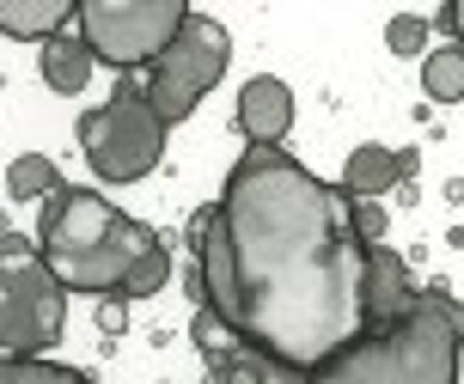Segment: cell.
Here are the masks:
<instances>
[{
  "label": "cell",
  "instance_id": "10",
  "mask_svg": "<svg viewBox=\"0 0 464 384\" xmlns=\"http://www.w3.org/2000/svg\"><path fill=\"white\" fill-rule=\"evenodd\" d=\"M73 24V0H0V31L6 37H31L49 43Z\"/></svg>",
  "mask_w": 464,
  "mask_h": 384
},
{
  "label": "cell",
  "instance_id": "21",
  "mask_svg": "<svg viewBox=\"0 0 464 384\" xmlns=\"http://www.w3.org/2000/svg\"><path fill=\"white\" fill-rule=\"evenodd\" d=\"M446 31V37H459V49H464V0H452V6H440V19H434Z\"/></svg>",
  "mask_w": 464,
  "mask_h": 384
},
{
  "label": "cell",
  "instance_id": "5",
  "mask_svg": "<svg viewBox=\"0 0 464 384\" xmlns=\"http://www.w3.org/2000/svg\"><path fill=\"white\" fill-rule=\"evenodd\" d=\"M189 13L196 6H184V0H86V6H73V24H80V43L92 49V62H111L129 73L153 68Z\"/></svg>",
  "mask_w": 464,
  "mask_h": 384
},
{
  "label": "cell",
  "instance_id": "15",
  "mask_svg": "<svg viewBox=\"0 0 464 384\" xmlns=\"http://www.w3.org/2000/svg\"><path fill=\"white\" fill-rule=\"evenodd\" d=\"M165 281H171V250L153 245L135 269H129V281H122V293H116V299H122V305H129V299H147V293H160Z\"/></svg>",
  "mask_w": 464,
  "mask_h": 384
},
{
  "label": "cell",
  "instance_id": "4",
  "mask_svg": "<svg viewBox=\"0 0 464 384\" xmlns=\"http://www.w3.org/2000/svg\"><path fill=\"white\" fill-rule=\"evenodd\" d=\"M68 330V293L49 274L44 250L6 232L0 238V360H44Z\"/></svg>",
  "mask_w": 464,
  "mask_h": 384
},
{
  "label": "cell",
  "instance_id": "20",
  "mask_svg": "<svg viewBox=\"0 0 464 384\" xmlns=\"http://www.w3.org/2000/svg\"><path fill=\"white\" fill-rule=\"evenodd\" d=\"M98 330H104V336H122V330H129V305H122V299H98Z\"/></svg>",
  "mask_w": 464,
  "mask_h": 384
},
{
  "label": "cell",
  "instance_id": "2",
  "mask_svg": "<svg viewBox=\"0 0 464 384\" xmlns=\"http://www.w3.org/2000/svg\"><path fill=\"white\" fill-rule=\"evenodd\" d=\"M153 245H160L153 226L116 214L98 189H68V183L44 202V220H37V250H44L49 274L62 281V293L116 299L129 269Z\"/></svg>",
  "mask_w": 464,
  "mask_h": 384
},
{
  "label": "cell",
  "instance_id": "17",
  "mask_svg": "<svg viewBox=\"0 0 464 384\" xmlns=\"http://www.w3.org/2000/svg\"><path fill=\"white\" fill-rule=\"evenodd\" d=\"M214 384H263V360L245 348H220L214 354Z\"/></svg>",
  "mask_w": 464,
  "mask_h": 384
},
{
  "label": "cell",
  "instance_id": "18",
  "mask_svg": "<svg viewBox=\"0 0 464 384\" xmlns=\"http://www.w3.org/2000/svg\"><path fill=\"white\" fill-rule=\"evenodd\" d=\"M421 43H428V19H416V13H397L385 24V49L392 55H421Z\"/></svg>",
  "mask_w": 464,
  "mask_h": 384
},
{
  "label": "cell",
  "instance_id": "14",
  "mask_svg": "<svg viewBox=\"0 0 464 384\" xmlns=\"http://www.w3.org/2000/svg\"><path fill=\"white\" fill-rule=\"evenodd\" d=\"M421 91H428L434 104H459L464 98V49L459 43L434 49V55L421 62Z\"/></svg>",
  "mask_w": 464,
  "mask_h": 384
},
{
  "label": "cell",
  "instance_id": "7",
  "mask_svg": "<svg viewBox=\"0 0 464 384\" xmlns=\"http://www.w3.org/2000/svg\"><path fill=\"white\" fill-rule=\"evenodd\" d=\"M80 153H86L98 183H140L147 171H160L165 129L140 104V86H122L111 104L80 116Z\"/></svg>",
  "mask_w": 464,
  "mask_h": 384
},
{
  "label": "cell",
  "instance_id": "12",
  "mask_svg": "<svg viewBox=\"0 0 464 384\" xmlns=\"http://www.w3.org/2000/svg\"><path fill=\"white\" fill-rule=\"evenodd\" d=\"M37 68H44V80H49V91H62V98H73V91H86V80H92V49L80 43V37H49L44 43V55H37Z\"/></svg>",
  "mask_w": 464,
  "mask_h": 384
},
{
  "label": "cell",
  "instance_id": "6",
  "mask_svg": "<svg viewBox=\"0 0 464 384\" xmlns=\"http://www.w3.org/2000/svg\"><path fill=\"white\" fill-rule=\"evenodd\" d=\"M227 62H232L227 24L208 19V13H189L184 31L171 37V49L153 62V80L140 86V104L160 116V129H171V122L196 116V104H202V98L220 86Z\"/></svg>",
  "mask_w": 464,
  "mask_h": 384
},
{
  "label": "cell",
  "instance_id": "3",
  "mask_svg": "<svg viewBox=\"0 0 464 384\" xmlns=\"http://www.w3.org/2000/svg\"><path fill=\"white\" fill-rule=\"evenodd\" d=\"M464 341L440 312V287L392 323H372L367 336L318 366L305 384H459Z\"/></svg>",
  "mask_w": 464,
  "mask_h": 384
},
{
  "label": "cell",
  "instance_id": "9",
  "mask_svg": "<svg viewBox=\"0 0 464 384\" xmlns=\"http://www.w3.org/2000/svg\"><path fill=\"white\" fill-rule=\"evenodd\" d=\"M416 299H421L416 269H410L397 250L372 245V250H367V330H372V323H392V317H403Z\"/></svg>",
  "mask_w": 464,
  "mask_h": 384
},
{
  "label": "cell",
  "instance_id": "16",
  "mask_svg": "<svg viewBox=\"0 0 464 384\" xmlns=\"http://www.w3.org/2000/svg\"><path fill=\"white\" fill-rule=\"evenodd\" d=\"M0 384H92V379L55 360H0Z\"/></svg>",
  "mask_w": 464,
  "mask_h": 384
},
{
  "label": "cell",
  "instance_id": "11",
  "mask_svg": "<svg viewBox=\"0 0 464 384\" xmlns=\"http://www.w3.org/2000/svg\"><path fill=\"white\" fill-rule=\"evenodd\" d=\"M397 178H403V171H397V153H392V147H354L336 189H343L348 202H379L385 189H397Z\"/></svg>",
  "mask_w": 464,
  "mask_h": 384
},
{
  "label": "cell",
  "instance_id": "1",
  "mask_svg": "<svg viewBox=\"0 0 464 384\" xmlns=\"http://www.w3.org/2000/svg\"><path fill=\"white\" fill-rule=\"evenodd\" d=\"M208 317L245 354L312 379L367 336V245L348 196L281 147H245L227 189L196 214Z\"/></svg>",
  "mask_w": 464,
  "mask_h": 384
},
{
  "label": "cell",
  "instance_id": "13",
  "mask_svg": "<svg viewBox=\"0 0 464 384\" xmlns=\"http://www.w3.org/2000/svg\"><path fill=\"white\" fill-rule=\"evenodd\" d=\"M6 189H13V202H49L62 189V171L49 153H19L6 165Z\"/></svg>",
  "mask_w": 464,
  "mask_h": 384
},
{
  "label": "cell",
  "instance_id": "22",
  "mask_svg": "<svg viewBox=\"0 0 464 384\" xmlns=\"http://www.w3.org/2000/svg\"><path fill=\"white\" fill-rule=\"evenodd\" d=\"M440 312H446V323H452V330H459V341H464V305H459V299H446V293H440Z\"/></svg>",
  "mask_w": 464,
  "mask_h": 384
},
{
  "label": "cell",
  "instance_id": "19",
  "mask_svg": "<svg viewBox=\"0 0 464 384\" xmlns=\"http://www.w3.org/2000/svg\"><path fill=\"white\" fill-rule=\"evenodd\" d=\"M348 226H354V238L372 250L379 238H385V226H392V214H385L379 202H348Z\"/></svg>",
  "mask_w": 464,
  "mask_h": 384
},
{
  "label": "cell",
  "instance_id": "8",
  "mask_svg": "<svg viewBox=\"0 0 464 384\" xmlns=\"http://www.w3.org/2000/svg\"><path fill=\"white\" fill-rule=\"evenodd\" d=\"M238 129H245L251 147H276L294 129V91H287V80H276V73L245 80V91H238Z\"/></svg>",
  "mask_w": 464,
  "mask_h": 384
}]
</instances>
